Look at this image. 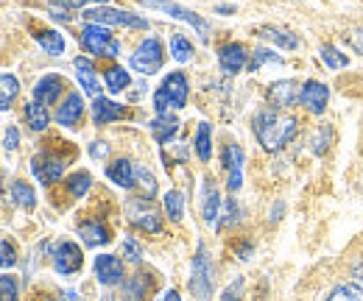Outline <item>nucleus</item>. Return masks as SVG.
I'll return each mask as SVG.
<instances>
[{"label": "nucleus", "mask_w": 363, "mask_h": 301, "mask_svg": "<svg viewBox=\"0 0 363 301\" xmlns=\"http://www.w3.org/2000/svg\"><path fill=\"white\" fill-rule=\"evenodd\" d=\"M296 131H299L296 118L279 115L277 109H263V112L255 115V137H257V142H260L266 151H272V154L279 151V148H285V145L296 137Z\"/></svg>", "instance_id": "nucleus-1"}, {"label": "nucleus", "mask_w": 363, "mask_h": 301, "mask_svg": "<svg viewBox=\"0 0 363 301\" xmlns=\"http://www.w3.org/2000/svg\"><path fill=\"white\" fill-rule=\"evenodd\" d=\"M190 293L196 299L207 301L213 296V259H210V251L204 243H199L196 249V257L190 262Z\"/></svg>", "instance_id": "nucleus-2"}, {"label": "nucleus", "mask_w": 363, "mask_h": 301, "mask_svg": "<svg viewBox=\"0 0 363 301\" xmlns=\"http://www.w3.org/2000/svg\"><path fill=\"white\" fill-rule=\"evenodd\" d=\"M187 92H190L187 79L182 73H171L162 81V86L154 92V109H157V115H165L168 109H182L187 103Z\"/></svg>", "instance_id": "nucleus-3"}, {"label": "nucleus", "mask_w": 363, "mask_h": 301, "mask_svg": "<svg viewBox=\"0 0 363 301\" xmlns=\"http://www.w3.org/2000/svg\"><path fill=\"white\" fill-rule=\"evenodd\" d=\"M82 45L90 50L92 56H109V59H115L121 53V42L109 34L106 25H98V23H87L82 28Z\"/></svg>", "instance_id": "nucleus-4"}, {"label": "nucleus", "mask_w": 363, "mask_h": 301, "mask_svg": "<svg viewBox=\"0 0 363 301\" xmlns=\"http://www.w3.org/2000/svg\"><path fill=\"white\" fill-rule=\"evenodd\" d=\"M84 17L90 23H98V25H121V28H148V20L145 17H137L132 11H121V8H109V6H95V8H87Z\"/></svg>", "instance_id": "nucleus-5"}, {"label": "nucleus", "mask_w": 363, "mask_h": 301, "mask_svg": "<svg viewBox=\"0 0 363 301\" xmlns=\"http://www.w3.org/2000/svg\"><path fill=\"white\" fill-rule=\"evenodd\" d=\"M129 62H132V67H135L137 73H143V76H154V73L162 67V62H165L160 40H157V37L143 40V42L137 45V50L132 53Z\"/></svg>", "instance_id": "nucleus-6"}, {"label": "nucleus", "mask_w": 363, "mask_h": 301, "mask_svg": "<svg viewBox=\"0 0 363 301\" xmlns=\"http://www.w3.org/2000/svg\"><path fill=\"white\" fill-rule=\"evenodd\" d=\"M82 249L76 243H59L56 251H53V268L62 273V276H70L82 268Z\"/></svg>", "instance_id": "nucleus-7"}, {"label": "nucleus", "mask_w": 363, "mask_h": 301, "mask_svg": "<svg viewBox=\"0 0 363 301\" xmlns=\"http://www.w3.org/2000/svg\"><path fill=\"white\" fill-rule=\"evenodd\" d=\"M31 171H34V176H37L43 184H53V181H59V178H62V173H65V162H62L59 157L40 154V157H34V159H31Z\"/></svg>", "instance_id": "nucleus-8"}, {"label": "nucleus", "mask_w": 363, "mask_h": 301, "mask_svg": "<svg viewBox=\"0 0 363 301\" xmlns=\"http://www.w3.org/2000/svg\"><path fill=\"white\" fill-rule=\"evenodd\" d=\"M95 276L101 285L112 288V285H121L123 282V262L112 254H101L95 259Z\"/></svg>", "instance_id": "nucleus-9"}, {"label": "nucleus", "mask_w": 363, "mask_h": 301, "mask_svg": "<svg viewBox=\"0 0 363 301\" xmlns=\"http://www.w3.org/2000/svg\"><path fill=\"white\" fill-rule=\"evenodd\" d=\"M201 215H204V223L218 226V215H221V193H218V187H216L210 178H204V184H201Z\"/></svg>", "instance_id": "nucleus-10"}, {"label": "nucleus", "mask_w": 363, "mask_h": 301, "mask_svg": "<svg viewBox=\"0 0 363 301\" xmlns=\"http://www.w3.org/2000/svg\"><path fill=\"white\" fill-rule=\"evenodd\" d=\"M224 168L229 173V193H238L243 187V148L240 145L224 148Z\"/></svg>", "instance_id": "nucleus-11"}, {"label": "nucleus", "mask_w": 363, "mask_h": 301, "mask_svg": "<svg viewBox=\"0 0 363 301\" xmlns=\"http://www.w3.org/2000/svg\"><path fill=\"white\" fill-rule=\"evenodd\" d=\"M299 101H302V106H308L313 115H321V112L327 109L330 89L321 84V81H305L302 92H299Z\"/></svg>", "instance_id": "nucleus-12"}, {"label": "nucleus", "mask_w": 363, "mask_h": 301, "mask_svg": "<svg viewBox=\"0 0 363 301\" xmlns=\"http://www.w3.org/2000/svg\"><path fill=\"white\" fill-rule=\"evenodd\" d=\"M299 92L302 86H296L294 79H282V81H274L269 86V103L272 106H294L299 101Z\"/></svg>", "instance_id": "nucleus-13"}, {"label": "nucleus", "mask_w": 363, "mask_h": 301, "mask_svg": "<svg viewBox=\"0 0 363 301\" xmlns=\"http://www.w3.org/2000/svg\"><path fill=\"white\" fill-rule=\"evenodd\" d=\"M218 62H221L224 73H229V76L240 73V70L249 64V62H246V47L238 42L221 45V47H218Z\"/></svg>", "instance_id": "nucleus-14"}, {"label": "nucleus", "mask_w": 363, "mask_h": 301, "mask_svg": "<svg viewBox=\"0 0 363 301\" xmlns=\"http://www.w3.org/2000/svg\"><path fill=\"white\" fill-rule=\"evenodd\" d=\"M82 115H84V101H82V95H67V101L59 106V112H56V120H59V126H67V129H76L79 123H82Z\"/></svg>", "instance_id": "nucleus-15"}, {"label": "nucleus", "mask_w": 363, "mask_h": 301, "mask_svg": "<svg viewBox=\"0 0 363 301\" xmlns=\"http://www.w3.org/2000/svg\"><path fill=\"white\" fill-rule=\"evenodd\" d=\"M129 217H132V223H135L137 229H143V232H160L162 229V220L160 215L151 210V207H143L140 201H132L129 204Z\"/></svg>", "instance_id": "nucleus-16"}, {"label": "nucleus", "mask_w": 363, "mask_h": 301, "mask_svg": "<svg viewBox=\"0 0 363 301\" xmlns=\"http://www.w3.org/2000/svg\"><path fill=\"white\" fill-rule=\"evenodd\" d=\"M126 115V109L121 106V103H115V101H109V98H95L92 101V118H95V123L98 126H106V123H112V120H121Z\"/></svg>", "instance_id": "nucleus-17"}, {"label": "nucleus", "mask_w": 363, "mask_h": 301, "mask_svg": "<svg viewBox=\"0 0 363 301\" xmlns=\"http://www.w3.org/2000/svg\"><path fill=\"white\" fill-rule=\"evenodd\" d=\"M106 176H109L118 187H123V190H132V187L137 184V168L126 159V157L115 159V162L106 168Z\"/></svg>", "instance_id": "nucleus-18"}, {"label": "nucleus", "mask_w": 363, "mask_h": 301, "mask_svg": "<svg viewBox=\"0 0 363 301\" xmlns=\"http://www.w3.org/2000/svg\"><path fill=\"white\" fill-rule=\"evenodd\" d=\"M62 76H45V79H40L37 86H34V101H40L43 106L48 103H56L59 101V95H62Z\"/></svg>", "instance_id": "nucleus-19"}, {"label": "nucleus", "mask_w": 363, "mask_h": 301, "mask_svg": "<svg viewBox=\"0 0 363 301\" xmlns=\"http://www.w3.org/2000/svg\"><path fill=\"white\" fill-rule=\"evenodd\" d=\"M177 131H179V120H177L171 112H165V115H157V118L151 120V134H154V140H157L160 145L171 142Z\"/></svg>", "instance_id": "nucleus-20"}, {"label": "nucleus", "mask_w": 363, "mask_h": 301, "mask_svg": "<svg viewBox=\"0 0 363 301\" xmlns=\"http://www.w3.org/2000/svg\"><path fill=\"white\" fill-rule=\"evenodd\" d=\"M76 76H79V84L82 89L92 95V98H98V92H101V86H98V76H95V70H92V62L87 56H79L76 59Z\"/></svg>", "instance_id": "nucleus-21"}, {"label": "nucleus", "mask_w": 363, "mask_h": 301, "mask_svg": "<svg viewBox=\"0 0 363 301\" xmlns=\"http://www.w3.org/2000/svg\"><path fill=\"white\" fill-rule=\"evenodd\" d=\"M165 11L171 14V17H177V20H184V23H190L199 34H201V40H207L210 37V23L204 20V17H199L196 11H190V8H182V6H174V3H168L165 6Z\"/></svg>", "instance_id": "nucleus-22"}, {"label": "nucleus", "mask_w": 363, "mask_h": 301, "mask_svg": "<svg viewBox=\"0 0 363 301\" xmlns=\"http://www.w3.org/2000/svg\"><path fill=\"white\" fill-rule=\"evenodd\" d=\"M79 234L84 237V243L87 246H106L112 237H109V229L104 226V223H98V220H84L82 226H79Z\"/></svg>", "instance_id": "nucleus-23"}, {"label": "nucleus", "mask_w": 363, "mask_h": 301, "mask_svg": "<svg viewBox=\"0 0 363 301\" xmlns=\"http://www.w3.org/2000/svg\"><path fill=\"white\" fill-rule=\"evenodd\" d=\"M9 193H11V198H14L23 210H34V207H37V195H34V190H31V184H28V181L14 178V181L9 184Z\"/></svg>", "instance_id": "nucleus-24"}, {"label": "nucleus", "mask_w": 363, "mask_h": 301, "mask_svg": "<svg viewBox=\"0 0 363 301\" xmlns=\"http://www.w3.org/2000/svg\"><path fill=\"white\" fill-rule=\"evenodd\" d=\"M26 120L34 131H45L48 123H50V115H48V109L40 101H28L26 103Z\"/></svg>", "instance_id": "nucleus-25"}, {"label": "nucleus", "mask_w": 363, "mask_h": 301, "mask_svg": "<svg viewBox=\"0 0 363 301\" xmlns=\"http://www.w3.org/2000/svg\"><path fill=\"white\" fill-rule=\"evenodd\" d=\"M260 37L272 40L274 45H279V47H285V50H296V47H299V40H296L291 31H282V28H274V25H263V28H260Z\"/></svg>", "instance_id": "nucleus-26"}, {"label": "nucleus", "mask_w": 363, "mask_h": 301, "mask_svg": "<svg viewBox=\"0 0 363 301\" xmlns=\"http://www.w3.org/2000/svg\"><path fill=\"white\" fill-rule=\"evenodd\" d=\"M196 154L201 162H210L213 157V131H210V123H199V131H196Z\"/></svg>", "instance_id": "nucleus-27"}, {"label": "nucleus", "mask_w": 363, "mask_h": 301, "mask_svg": "<svg viewBox=\"0 0 363 301\" xmlns=\"http://www.w3.org/2000/svg\"><path fill=\"white\" fill-rule=\"evenodd\" d=\"M104 81H106V89H109V92H115V95H118V92H123V89L129 86V81H132V79H129V73H126L123 67L112 64V67H106Z\"/></svg>", "instance_id": "nucleus-28"}, {"label": "nucleus", "mask_w": 363, "mask_h": 301, "mask_svg": "<svg viewBox=\"0 0 363 301\" xmlns=\"http://www.w3.org/2000/svg\"><path fill=\"white\" fill-rule=\"evenodd\" d=\"M151 288H154L151 276H148V273H137L135 279L126 285V296H129V301H143L151 293Z\"/></svg>", "instance_id": "nucleus-29"}, {"label": "nucleus", "mask_w": 363, "mask_h": 301, "mask_svg": "<svg viewBox=\"0 0 363 301\" xmlns=\"http://www.w3.org/2000/svg\"><path fill=\"white\" fill-rule=\"evenodd\" d=\"M17 95H20V81L11 73H3L0 76V109H9Z\"/></svg>", "instance_id": "nucleus-30"}, {"label": "nucleus", "mask_w": 363, "mask_h": 301, "mask_svg": "<svg viewBox=\"0 0 363 301\" xmlns=\"http://www.w3.org/2000/svg\"><path fill=\"white\" fill-rule=\"evenodd\" d=\"M37 42L43 45V50L50 56H62L65 53V40L59 31H37Z\"/></svg>", "instance_id": "nucleus-31"}, {"label": "nucleus", "mask_w": 363, "mask_h": 301, "mask_svg": "<svg viewBox=\"0 0 363 301\" xmlns=\"http://www.w3.org/2000/svg\"><path fill=\"white\" fill-rule=\"evenodd\" d=\"M321 62H324L330 70H344V67H350V56L341 53V50L333 47V45H324V47H321Z\"/></svg>", "instance_id": "nucleus-32"}, {"label": "nucleus", "mask_w": 363, "mask_h": 301, "mask_svg": "<svg viewBox=\"0 0 363 301\" xmlns=\"http://www.w3.org/2000/svg\"><path fill=\"white\" fill-rule=\"evenodd\" d=\"M92 187V176L87 171H79L70 181H67V193L73 195V198H82V195H87Z\"/></svg>", "instance_id": "nucleus-33"}, {"label": "nucleus", "mask_w": 363, "mask_h": 301, "mask_svg": "<svg viewBox=\"0 0 363 301\" xmlns=\"http://www.w3.org/2000/svg\"><path fill=\"white\" fill-rule=\"evenodd\" d=\"M171 56L177 62H190L193 59V45H190V40L184 34H174L171 37Z\"/></svg>", "instance_id": "nucleus-34"}, {"label": "nucleus", "mask_w": 363, "mask_h": 301, "mask_svg": "<svg viewBox=\"0 0 363 301\" xmlns=\"http://www.w3.org/2000/svg\"><path fill=\"white\" fill-rule=\"evenodd\" d=\"M327 301H363V290L358 285H338V288H333Z\"/></svg>", "instance_id": "nucleus-35"}, {"label": "nucleus", "mask_w": 363, "mask_h": 301, "mask_svg": "<svg viewBox=\"0 0 363 301\" xmlns=\"http://www.w3.org/2000/svg\"><path fill=\"white\" fill-rule=\"evenodd\" d=\"M165 212H168L171 220H182V215H184V198H182L179 190L165 193Z\"/></svg>", "instance_id": "nucleus-36"}, {"label": "nucleus", "mask_w": 363, "mask_h": 301, "mask_svg": "<svg viewBox=\"0 0 363 301\" xmlns=\"http://www.w3.org/2000/svg\"><path fill=\"white\" fill-rule=\"evenodd\" d=\"M20 299V282L9 273L0 276V301H17Z\"/></svg>", "instance_id": "nucleus-37"}, {"label": "nucleus", "mask_w": 363, "mask_h": 301, "mask_svg": "<svg viewBox=\"0 0 363 301\" xmlns=\"http://www.w3.org/2000/svg\"><path fill=\"white\" fill-rule=\"evenodd\" d=\"M137 184L145 190V198H154L157 195V178L151 176L148 168H137Z\"/></svg>", "instance_id": "nucleus-38"}, {"label": "nucleus", "mask_w": 363, "mask_h": 301, "mask_svg": "<svg viewBox=\"0 0 363 301\" xmlns=\"http://www.w3.org/2000/svg\"><path fill=\"white\" fill-rule=\"evenodd\" d=\"M282 59L277 56V53H272V50H257L255 53V59L249 62V70H260V67H266V64H279Z\"/></svg>", "instance_id": "nucleus-39"}, {"label": "nucleus", "mask_w": 363, "mask_h": 301, "mask_svg": "<svg viewBox=\"0 0 363 301\" xmlns=\"http://www.w3.org/2000/svg\"><path fill=\"white\" fill-rule=\"evenodd\" d=\"M17 265V249L11 243H0V268H14Z\"/></svg>", "instance_id": "nucleus-40"}, {"label": "nucleus", "mask_w": 363, "mask_h": 301, "mask_svg": "<svg viewBox=\"0 0 363 301\" xmlns=\"http://www.w3.org/2000/svg\"><path fill=\"white\" fill-rule=\"evenodd\" d=\"M221 301H243V279H235L221 293Z\"/></svg>", "instance_id": "nucleus-41"}, {"label": "nucleus", "mask_w": 363, "mask_h": 301, "mask_svg": "<svg viewBox=\"0 0 363 301\" xmlns=\"http://www.w3.org/2000/svg\"><path fill=\"white\" fill-rule=\"evenodd\" d=\"M123 257L129 259V262H140V259H143V251H140L135 237H126V240H123Z\"/></svg>", "instance_id": "nucleus-42"}, {"label": "nucleus", "mask_w": 363, "mask_h": 301, "mask_svg": "<svg viewBox=\"0 0 363 301\" xmlns=\"http://www.w3.org/2000/svg\"><path fill=\"white\" fill-rule=\"evenodd\" d=\"M17 145H20V131L14 129V126H9L6 134H3V148L6 151H17Z\"/></svg>", "instance_id": "nucleus-43"}, {"label": "nucleus", "mask_w": 363, "mask_h": 301, "mask_svg": "<svg viewBox=\"0 0 363 301\" xmlns=\"http://www.w3.org/2000/svg\"><path fill=\"white\" fill-rule=\"evenodd\" d=\"M106 154H109V145H106V142H92L90 145L92 159H106Z\"/></svg>", "instance_id": "nucleus-44"}, {"label": "nucleus", "mask_w": 363, "mask_h": 301, "mask_svg": "<svg viewBox=\"0 0 363 301\" xmlns=\"http://www.w3.org/2000/svg\"><path fill=\"white\" fill-rule=\"evenodd\" d=\"M238 212H240V210H238V204L229 198V201H227V217H224L218 226H224V223H232V220H238Z\"/></svg>", "instance_id": "nucleus-45"}, {"label": "nucleus", "mask_w": 363, "mask_h": 301, "mask_svg": "<svg viewBox=\"0 0 363 301\" xmlns=\"http://www.w3.org/2000/svg\"><path fill=\"white\" fill-rule=\"evenodd\" d=\"M324 142H330V129H327V126L318 131V140H316V145H313V148H316V154L324 151Z\"/></svg>", "instance_id": "nucleus-46"}, {"label": "nucleus", "mask_w": 363, "mask_h": 301, "mask_svg": "<svg viewBox=\"0 0 363 301\" xmlns=\"http://www.w3.org/2000/svg\"><path fill=\"white\" fill-rule=\"evenodd\" d=\"M352 279H355V285H358V288L363 290V259L358 262V265H355V268H352Z\"/></svg>", "instance_id": "nucleus-47"}, {"label": "nucleus", "mask_w": 363, "mask_h": 301, "mask_svg": "<svg viewBox=\"0 0 363 301\" xmlns=\"http://www.w3.org/2000/svg\"><path fill=\"white\" fill-rule=\"evenodd\" d=\"M352 47L363 56V34L361 31H355V34H352Z\"/></svg>", "instance_id": "nucleus-48"}, {"label": "nucleus", "mask_w": 363, "mask_h": 301, "mask_svg": "<svg viewBox=\"0 0 363 301\" xmlns=\"http://www.w3.org/2000/svg\"><path fill=\"white\" fill-rule=\"evenodd\" d=\"M157 301H182V296L177 293V290H165Z\"/></svg>", "instance_id": "nucleus-49"}, {"label": "nucleus", "mask_w": 363, "mask_h": 301, "mask_svg": "<svg viewBox=\"0 0 363 301\" xmlns=\"http://www.w3.org/2000/svg\"><path fill=\"white\" fill-rule=\"evenodd\" d=\"M171 0H145V6H160V8H165Z\"/></svg>", "instance_id": "nucleus-50"}, {"label": "nucleus", "mask_w": 363, "mask_h": 301, "mask_svg": "<svg viewBox=\"0 0 363 301\" xmlns=\"http://www.w3.org/2000/svg\"><path fill=\"white\" fill-rule=\"evenodd\" d=\"M79 299V296H76V293H73V290H67V293H65V296H62V301H76Z\"/></svg>", "instance_id": "nucleus-51"}]
</instances>
